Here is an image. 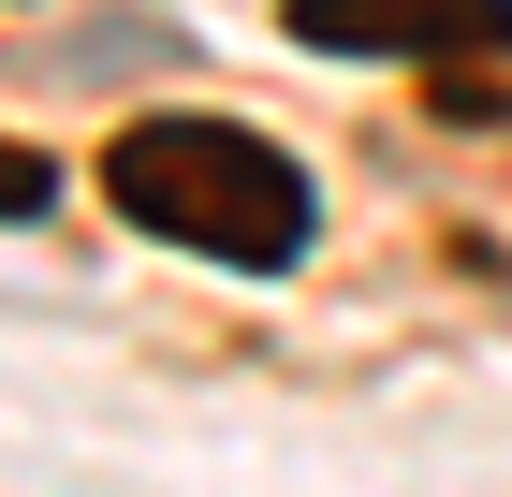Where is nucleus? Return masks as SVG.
Returning a JSON list of instances; mask_svg holds the SVG:
<instances>
[{"instance_id":"1","label":"nucleus","mask_w":512,"mask_h":497,"mask_svg":"<svg viewBox=\"0 0 512 497\" xmlns=\"http://www.w3.org/2000/svg\"><path fill=\"white\" fill-rule=\"evenodd\" d=\"M103 191H118V220H147L161 249H205V264H293L308 249L293 147L235 132V117H132L103 147Z\"/></svg>"},{"instance_id":"2","label":"nucleus","mask_w":512,"mask_h":497,"mask_svg":"<svg viewBox=\"0 0 512 497\" xmlns=\"http://www.w3.org/2000/svg\"><path fill=\"white\" fill-rule=\"evenodd\" d=\"M322 59H512V0H293Z\"/></svg>"},{"instance_id":"3","label":"nucleus","mask_w":512,"mask_h":497,"mask_svg":"<svg viewBox=\"0 0 512 497\" xmlns=\"http://www.w3.org/2000/svg\"><path fill=\"white\" fill-rule=\"evenodd\" d=\"M44 205H59V161L0 132V220H44Z\"/></svg>"}]
</instances>
